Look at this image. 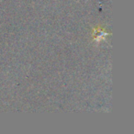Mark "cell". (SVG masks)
<instances>
[{
  "label": "cell",
  "instance_id": "obj_1",
  "mask_svg": "<svg viewBox=\"0 0 134 134\" xmlns=\"http://www.w3.org/2000/svg\"><path fill=\"white\" fill-rule=\"evenodd\" d=\"M107 35H108V33H107L104 30L100 29V27H98V28H97V30H94V32H93L94 40H95V41H97V42H98L99 41H101V40L104 39Z\"/></svg>",
  "mask_w": 134,
  "mask_h": 134
}]
</instances>
